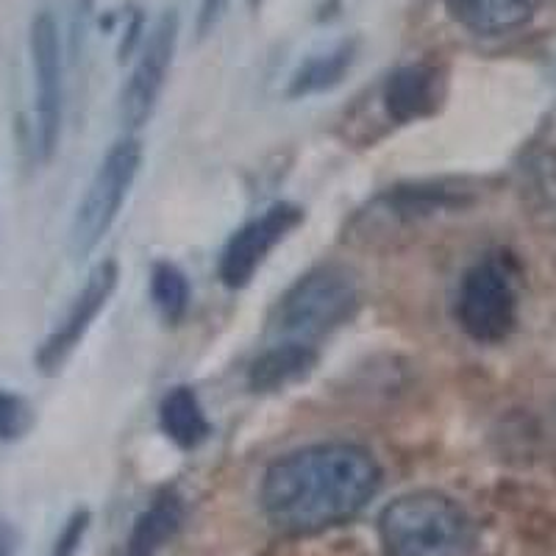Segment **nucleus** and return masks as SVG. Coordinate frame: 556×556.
<instances>
[{"label": "nucleus", "mask_w": 556, "mask_h": 556, "mask_svg": "<svg viewBox=\"0 0 556 556\" xmlns=\"http://www.w3.org/2000/svg\"><path fill=\"white\" fill-rule=\"evenodd\" d=\"M381 479L379 459L365 445L315 443L273 462L260 504L281 534H317L354 520L379 495Z\"/></svg>", "instance_id": "1"}, {"label": "nucleus", "mask_w": 556, "mask_h": 556, "mask_svg": "<svg viewBox=\"0 0 556 556\" xmlns=\"http://www.w3.org/2000/svg\"><path fill=\"white\" fill-rule=\"evenodd\" d=\"M379 538L387 556H476L479 529L468 509L437 490H415L384 506Z\"/></svg>", "instance_id": "2"}, {"label": "nucleus", "mask_w": 556, "mask_h": 556, "mask_svg": "<svg viewBox=\"0 0 556 556\" xmlns=\"http://www.w3.org/2000/svg\"><path fill=\"white\" fill-rule=\"evenodd\" d=\"M359 281L345 265L323 262L312 267L278 298L273 309V331L285 340L312 342L342 329L359 312Z\"/></svg>", "instance_id": "3"}, {"label": "nucleus", "mask_w": 556, "mask_h": 556, "mask_svg": "<svg viewBox=\"0 0 556 556\" xmlns=\"http://www.w3.org/2000/svg\"><path fill=\"white\" fill-rule=\"evenodd\" d=\"M142 167V146L137 137L117 139L101 159L87 190L73 215V228H70V242L78 256L96 251L103 237L112 231V226L121 217V208L131 192L134 181Z\"/></svg>", "instance_id": "4"}, {"label": "nucleus", "mask_w": 556, "mask_h": 556, "mask_svg": "<svg viewBox=\"0 0 556 556\" xmlns=\"http://www.w3.org/2000/svg\"><path fill=\"white\" fill-rule=\"evenodd\" d=\"M518 281L513 265L484 256L465 270L456 292V323L479 345L504 342L518 326Z\"/></svg>", "instance_id": "5"}, {"label": "nucleus", "mask_w": 556, "mask_h": 556, "mask_svg": "<svg viewBox=\"0 0 556 556\" xmlns=\"http://www.w3.org/2000/svg\"><path fill=\"white\" fill-rule=\"evenodd\" d=\"M31 67H34V117H37V153L42 162L56 153L64 117V67L62 39L51 12L31 20Z\"/></svg>", "instance_id": "6"}, {"label": "nucleus", "mask_w": 556, "mask_h": 556, "mask_svg": "<svg viewBox=\"0 0 556 556\" xmlns=\"http://www.w3.org/2000/svg\"><path fill=\"white\" fill-rule=\"evenodd\" d=\"M178 31H181L178 12L167 9L153 23L151 31H146V37H142V48H139L131 76L126 78L121 92V117L128 128L146 126L153 117V109L162 98L167 73L173 67V56H176Z\"/></svg>", "instance_id": "7"}, {"label": "nucleus", "mask_w": 556, "mask_h": 556, "mask_svg": "<svg viewBox=\"0 0 556 556\" xmlns=\"http://www.w3.org/2000/svg\"><path fill=\"white\" fill-rule=\"evenodd\" d=\"M301 223H304V208L287 201L273 203L260 217L245 223L240 231H235V237L226 242L220 253L217 273H220L223 285L228 290H242L251 285L273 248L281 245Z\"/></svg>", "instance_id": "8"}, {"label": "nucleus", "mask_w": 556, "mask_h": 556, "mask_svg": "<svg viewBox=\"0 0 556 556\" xmlns=\"http://www.w3.org/2000/svg\"><path fill=\"white\" fill-rule=\"evenodd\" d=\"M117 281H121V267H117L114 260H103L96 270L89 273L87 281H84V287L78 290V295L73 298V304L64 312V317L59 320L56 329L45 337V342L39 345V374L56 376L64 367V362L76 354V348L81 345L84 337L89 334L92 323H96L98 315L106 309L109 298L117 290Z\"/></svg>", "instance_id": "9"}, {"label": "nucleus", "mask_w": 556, "mask_h": 556, "mask_svg": "<svg viewBox=\"0 0 556 556\" xmlns=\"http://www.w3.org/2000/svg\"><path fill=\"white\" fill-rule=\"evenodd\" d=\"M448 92V73L434 59H420L392 70L381 87V109L395 126L429 121L440 112Z\"/></svg>", "instance_id": "10"}, {"label": "nucleus", "mask_w": 556, "mask_h": 556, "mask_svg": "<svg viewBox=\"0 0 556 556\" xmlns=\"http://www.w3.org/2000/svg\"><path fill=\"white\" fill-rule=\"evenodd\" d=\"M451 20L476 37H506L538 17L545 0H443Z\"/></svg>", "instance_id": "11"}, {"label": "nucleus", "mask_w": 556, "mask_h": 556, "mask_svg": "<svg viewBox=\"0 0 556 556\" xmlns=\"http://www.w3.org/2000/svg\"><path fill=\"white\" fill-rule=\"evenodd\" d=\"M465 190H456L454 184L445 181H409V184H395L390 190L381 192L374 201L379 208V215L387 220L404 223H424L429 217L440 215L445 208L462 206Z\"/></svg>", "instance_id": "12"}, {"label": "nucleus", "mask_w": 556, "mask_h": 556, "mask_svg": "<svg viewBox=\"0 0 556 556\" xmlns=\"http://www.w3.org/2000/svg\"><path fill=\"white\" fill-rule=\"evenodd\" d=\"M317 367V348L312 342L281 340L262 351L248 367V387L253 392H278L306 379Z\"/></svg>", "instance_id": "13"}, {"label": "nucleus", "mask_w": 556, "mask_h": 556, "mask_svg": "<svg viewBox=\"0 0 556 556\" xmlns=\"http://www.w3.org/2000/svg\"><path fill=\"white\" fill-rule=\"evenodd\" d=\"M181 523L184 498L176 490H162L134 520L123 556H159V551L176 538Z\"/></svg>", "instance_id": "14"}, {"label": "nucleus", "mask_w": 556, "mask_h": 556, "mask_svg": "<svg viewBox=\"0 0 556 556\" xmlns=\"http://www.w3.org/2000/svg\"><path fill=\"white\" fill-rule=\"evenodd\" d=\"M356 51H359L356 39H342V42H337L329 51L315 53L306 62H301L295 73H292L287 96L309 98L323 96V92H331L334 87H340L348 73H351V67H354Z\"/></svg>", "instance_id": "15"}, {"label": "nucleus", "mask_w": 556, "mask_h": 556, "mask_svg": "<svg viewBox=\"0 0 556 556\" xmlns=\"http://www.w3.org/2000/svg\"><path fill=\"white\" fill-rule=\"evenodd\" d=\"M159 426L167 440L181 451L198 448L212 431L198 392L187 384H178L165 392V399L159 404Z\"/></svg>", "instance_id": "16"}, {"label": "nucleus", "mask_w": 556, "mask_h": 556, "mask_svg": "<svg viewBox=\"0 0 556 556\" xmlns=\"http://www.w3.org/2000/svg\"><path fill=\"white\" fill-rule=\"evenodd\" d=\"M151 301L162 320L178 326L187 317L192 301L190 281L184 270L173 262H156L151 267Z\"/></svg>", "instance_id": "17"}, {"label": "nucleus", "mask_w": 556, "mask_h": 556, "mask_svg": "<svg viewBox=\"0 0 556 556\" xmlns=\"http://www.w3.org/2000/svg\"><path fill=\"white\" fill-rule=\"evenodd\" d=\"M34 424V412L23 395L0 390V443H14Z\"/></svg>", "instance_id": "18"}, {"label": "nucleus", "mask_w": 556, "mask_h": 556, "mask_svg": "<svg viewBox=\"0 0 556 556\" xmlns=\"http://www.w3.org/2000/svg\"><path fill=\"white\" fill-rule=\"evenodd\" d=\"M89 523H92L89 509H76V513L70 515L67 523L59 531L56 543H53V556H76L81 551L84 538H87Z\"/></svg>", "instance_id": "19"}, {"label": "nucleus", "mask_w": 556, "mask_h": 556, "mask_svg": "<svg viewBox=\"0 0 556 556\" xmlns=\"http://www.w3.org/2000/svg\"><path fill=\"white\" fill-rule=\"evenodd\" d=\"M226 7L228 0H201V12H198V31H201V37L220 23Z\"/></svg>", "instance_id": "20"}, {"label": "nucleus", "mask_w": 556, "mask_h": 556, "mask_svg": "<svg viewBox=\"0 0 556 556\" xmlns=\"http://www.w3.org/2000/svg\"><path fill=\"white\" fill-rule=\"evenodd\" d=\"M20 534L3 515H0V556H17Z\"/></svg>", "instance_id": "21"}]
</instances>
